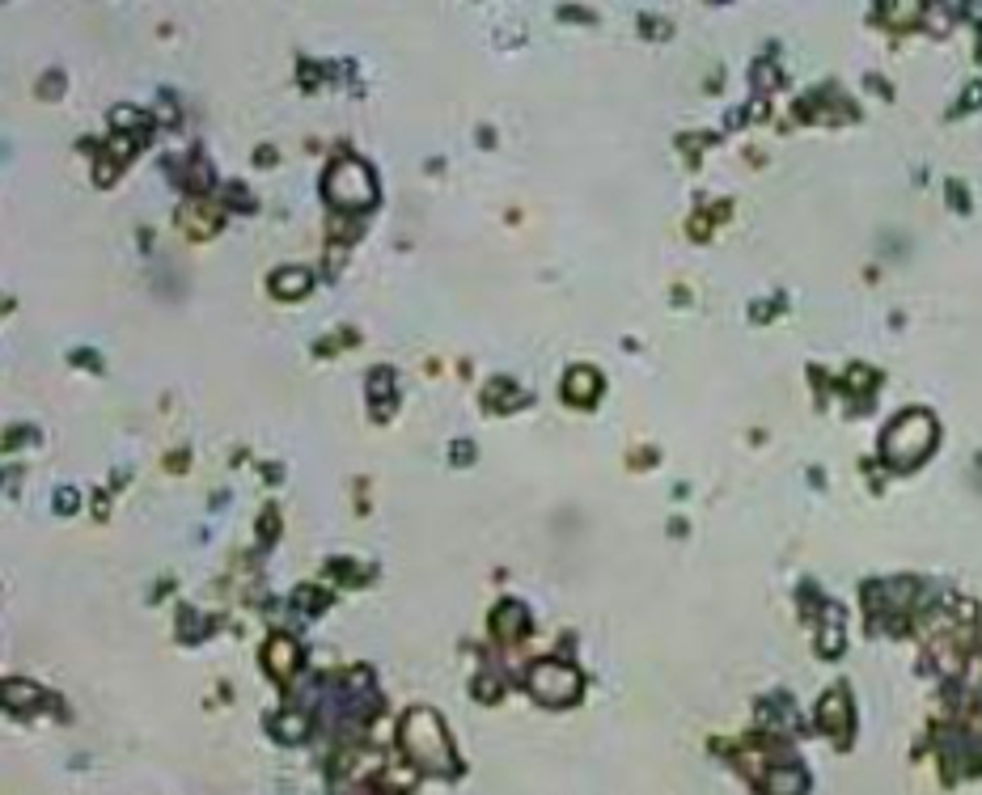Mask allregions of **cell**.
<instances>
[{"label":"cell","mask_w":982,"mask_h":795,"mask_svg":"<svg viewBox=\"0 0 982 795\" xmlns=\"http://www.w3.org/2000/svg\"><path fill=\"white\" fill-rule=\"evenodd\" d=\"M268 652H275V677H288V673H293V656H297V648H293L288 639H275Z\"/></svg>","instance_id":"6"},{"label":"cell","mask_w":982,"mask_h":795,"mask_svg":"<svg viewBox=\"0 0 982 795\" xmlns=\"http://www.w3.org/2000/svg\"><path fill=\"white\" fill-rule=\"evenodd\" d=\"M936 444V423H931L928 411H906L885 432V457L894 466H910V462H924Z\"/></svg>","instance_id":"1"},{"label":"cell","mask_w":982,"mask_h":795,"mask_svg":"<svg viewBox=\"0 0 982 795\" xmlns=\"http://www.w3.org/2000/svg\"><path fill=\"white\" fill-rule=\"evenodd\" d=\"M534 689H538V698L546 703H568L580 694V677H576L568 664H543V669H534Z\"/></svg>","instance_id":"4"},{"label":"cell","mask_w":982,"mask_h":795,"mask_svg":"<svg viewBox=\"0 0 982 795\" xmlns=\"http://www.w3.org/2000/svg\"><path fill=\"white\" fill-rule=\"evenodd\" d=\"M403 744L407 753L428 770H449L454 753H449V741L440 732V719L433 711H411L407 724H403Z\"/></svg>","instance_id":"2"},{"label":"cell","mask_w":982,"mask_h":795,"mask_svg":"<svg viewBox=\"0 0 982 795\" xmlns=\"http://www.w3.org/2000/svg\"><path fill=\"white\" fill-rule=\"evenodd\" d=\"M593 394H598V377L589 368H580V373L568 377V398L572 402H593Z\"/></svg>","instance_id":"5"},{"label":"cell","mask_w":982,"mask_h":795,"mask_svg":"<svg viewBox=\"0 0 982 795\" xmlns=\"http://www.w3.org/2000/svg\"><path fill=\"white\" fill-rule=\"evenodd\" d=\"M327 195H330V203H339V208H369L373 195H378V187H373V174H369L364 165L352 162V157H343L339 165H330Z\"/></svg>","instance_id":"3"}]
</instances>
